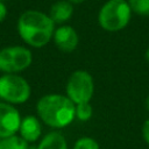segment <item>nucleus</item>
I'll use <instances>...</instances> for the list:
<instances>
[{
	"instance_id": "obj_1",
	"label": "nucleus",
	"mask_w": 149,
	"mask_h": 149,
	"mask_svg": "<svg viewBox=\"0 0 149 149\" xmlns=\"http://www.w3.org/2000/svg\"><path fill=\"white\" fill-rule=\"evenodd\" d=\"M56 24L50 16L41 10H24L17 20V33L20 37L33 48L47 45L54 36Z\"/></svg>"
},
{
	"instance_id": "obj_2",
	"label": "nucleus",
	"mask_w": 149,
	"mask_h": 149,
	"mask_svg": "<svg viewBox=\"0 0 149 149\" xmlns=\"http://www.w3.org/2000/svg\"><path fill=\"white\" fill-rule=\"evenodd\" d=\"M74 109L76 105L66 95L58 93L45 94L36 104L38 119L55 129L68 127L76 119Z\"/></svg>"
},
{
	"instance_id": "obj_3",
	"label": "nucleus",
	"mask_w": 149,
	"mask_h": 149,
	"mask_svg": "<svg viewBox=\"0 0 149 149\" xmlns=\"http://www.w3.org/2000/svg\"><path fill=\"white\" fill-rule=\"evenodd\" d=\"M132 19V10L127 0H107L98 12L99 26L109 33L126 28Z\"/></svg>"
},
{
	"instance_id": "obj_4",
	"label": "nucleus",
	"mask_w": 149,
	"mask_h": 149,
	"mask_svg": "<svg viewBox=\"0 0 149 149\" xmlns=\"http://www.w3.org/2000/svg\"><path fill=\"white\" fill-rule=\"evenodd\" d=\"M66 97L74 104L91 102L94 94V80L86 70H76L68 78L65 85Z\"/></svg>"
},
{
	"instance_id": "obj_5",
	"label": "nucleus",
	"mask_w": 149,
	"mask_h": 149,
	"mask_svg": "<svg viewBox=\"0 0 149 149\" xmlns=\"http://www.w3.org/2000/svg\"><path fill=\"white\" fill-rule=\"evenodd\" d=\"M31 94L29 83L16 73L0 77V98L7 104H23Z\"/></svg>"
},
{
	"instance_id": "obj_6",
	"label": "nucleus",
	"mask_w": 149,
	"mask_h": 149,
	"mask_svg": "<svg viewBox=\"0 0 149 149\" xmlns=\"http://www.w3.org/2000/svg\"><path fill=\"white\" fill-rule=\"evenodd\" d=\"M33 62L31 51L21 45L7 47L0 50V68L6 73H17L30 66Z\"/></svg>"
},
{
	"instance_id": "obj_7",
	"label": "nucleus",
	"mask_w": 149,
	"mask_h": 149,
	"mask_svg": "<svg viewBox=\"0 0 149 149\" xmlns=\"http://www.w3.org/2000/svg\"><path fill=\"white\" fill-rule=\"evenodd\" d=\"M19 111L7 102H0V139L15 135L21 123Z\"/></svg>"
},
{
	"instance_id": "obj_8",
	"label": "nucleus",
	"mask_w": 149,
	"mask_h": 149,
	"mask_svg": "<svg viewBox=\"0 0 149 149\" xmlns=\"http://www.w3.org/2000/svg\"><path fill=\"white\" fill-rule=\"evenodd\" d=\"M52 41L58 50L70 54L77 49L79 44V36L73 27L69 24H61L55 29Z\"/></svg>"
},
{
	"instance_id": "obj_9",
	"label": "nucleus",
	"mask_w": 149,
	"mask_h": 149,
	"mask_svg": "<svg viewBox=\"0 0 149 149\" xmlns=\"http://www.w3.org/2000/svg\"><path fill=\"white\" fill-rule=\"evenodd\" d=\"M20 136L27 142H35L42 134V126L38 118L34 115H27L21 120L20 123Z\"/></svg>"
},
{
	"instance_id": "obj_10",
	"label": "nucleus",
	"mask_w": 149,
	"mask_h": 149,
	"mask_svg": "<svg viewBox=\"0 0 149 149\" xmlns=\"http://www.w3.org/2000/svg\"><path fill=\"white\" fill-rule=\"evenodd\" d=\"M73 5L66 0H58L54 2L49 9V16L55 24H64L73 15Z\"/></svg>"
},
{
	"instance_id": "obj_11",
	"label": "nucleus",
	"mask_w": 149,
	"mask_h": 149,
	"mask_svg": "<svg viewBox=\"0 0 149 149\" xmlns=\"http://www.w3.org/2000/svg\"><path fill=\"white\" fill-rule=\"evenodd\" d=\"M37 149H68V142L62 133L55 130L43 136Z\"/></svg>"
},
{
	"instance_id": "obj_12",
	"label": "nucleus",
	"mask_w": 149,
	"mask_h": 149,
	"mask_svg": "<svg viewBox=\"0 0 149 149\" xmlns=\"http://www.w3.org/2000/svg\"><path fill=\"white\" fill-rule=\"evenodd\" d=\"M0 149H28V143L17 135L0 139Z\"/></svg>"
},
{
	"instance_id": "obj_13",
	"label": "nucleus",
	"mask_w": 149,
	"mask_h": 149,
	"mask_svg": "<svg viewBox=\"0 0 149 149\" xmlns=\"http://www.w3.org/2000/svg\"><path fill=\"white\" fill-rule=\"evenodd\" d=\"M132 13L139 16H149V0H127Z\"/></svg>"
},
{
	"instance_id": "obj_14",
	"label": "nucleus",
	"mask_w": 149,
	"mask_h": 149,
	"mask_svg": "<svg viewBox=\"0 0 149 149\" xmlns=\"http://www.w3.org/2000/svg\"><path fill=\"white\" fill-rule=\"evenodd\" d=\"M74 114H76V119L79 121H88L92 116H93V107L91 105V102H81V104H77L76 105V109H74Z\"/></svg>"
},
{
	"instance_id": "obj_15",
	"label": "nucleus",
	"mask_w": 149,
	"mask_h": 149,
	"mask_svg": "<svg viewBox=\"0 0 149 149\" xmlns=\"http://www.w3.org/2000/svg\"><path fill=\"white\" fill-rule=\"evenodd\" d=\"M73 149H100V147H99V143L93 137L83 136L74 142Z\"/></svg>"
},
{
	"instance_id": "obj_16",
	"label": "nucleus",
	"mask_w": 149,
	"mask_h": 149,
	"mask_svg": "<svg viewBox=\"0 0 149 149\" xmlns=\"http://www.w3.org/2000/svg\"><path fill=\"white\" fill-rule=\"evenodd\" d=\"M142 137L146 141V143L149 146V118L142 125Z\"/></svg>"
},
{
	"instance_id": "obj_17",
	"label": "nucleus",
	"mask_w": 149,
	"mask_h": 149,
	"mask_svg": "<svg viewBox=\"0 0 149 149\" xmlns=\"http://www.w3.org/2000/svg\"><path fill=\"white\" fill-rule=\"evenodd\" d=\"M6 15H7V8H6V6L2 3V1H0V22L5 20Z\"/></svg>"
},
{
	"instance_id": "obj_18",
	"label": "nucleus",
	"mask_w": 149,
	"mask_h": 149,
	"mask_svg": "<svg viewBox=\"0 0 149 149\" xmlns=\"http://www.w3.org/2000/svg\"><path fill=\"white\" fill-rule=\"evenodd\" d=\"M66 1H69V2L72 3V5H80V3H83L85 0H66Z\"/></svg>"
},
{
	"instance_id": "obj_19",
	"label": "nucleus",
	"mask_w": 149,
	"mask_h": 149,
	"mask_svg": "<svg viewBox=\"0 0 149 149\" xmlns=\"http://www.w3.org/2000/svg\"><path fill=\"white\" fill-rule=\"evenodd\" d=\"M144 58H146V61L149 63V48L146 50V52H144Z\"/></svg>"
},
{
	"instance_id": "obj_20",
	"label": "nucleus",
	"mask_w": 149,
	"mask_h": 149,
	"mask_svg": "<svg viewBox=\"0 0 149 149\" xmlns=\"http://www.w3.org/2000/svg\"><path fill=\"white\" fill-rule=\"evenodd\" d=\"M146 107H147V109L149 111V95H148L147 99H146Z\"/></svg>"
},
{
	"instance_id": "obj_21",
	"label": "nucleus",
	"mask_w": 149,
	"mask_h": 149,
	"mask_svg": "<svg viewBox=\"0 0 149 149\" xmlns=\"http://www.w3.org/2000/svg\"><path fill=\"white\" fill-rule=\"evenodd\" d=\"M0 71H1V68H0Z\"/></svg>"
},
{
	"instance_id": "obj_22",
	"label": "nucleus",
	"mask_w": 149,
	"mask_h": 149,
	"mask_svg": "<svg viewBox=\"0 0 149 149\" xmlns=\"http://www.w3.org/2000/svg\"><path fill=\"white\" fill-rule=\"evenodd\" d=\"M0 1H2V0H0Z\"/></svg>"
}]
</instances>
